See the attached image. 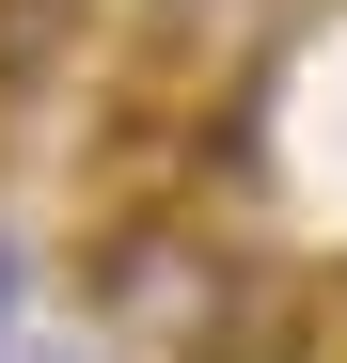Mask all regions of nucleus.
<instances>
[{
	"label": "nucleus",
	"instance_id": "obj_1",
	"mask_svg": "<svg viewBox=\"0 0 347 363\" xmlns=\"http://www.w3.org/2000/svg\"><path fill=\"white\" fill-rule=\"evenodd\" d=\"M253 300H268V253H237L190 190H127L79 237V316L127 363H237L253 347Z\"/></svg>",
	"mask_w": 347,
	"mask_h": 363
},
{
	"label": "nucleus",
	"instance_id": "obj_2",
	"mask_svg": "<svg viewBox=\"0 0 347 363\" xmlns=\"http://www.w3.org/2000/svg\"><path fill=\"white\" fill-rule=\"evenodd\" d=\"M16 300H32V253H16V237H0V332H16Z\"/></svg>",
	"mask_w": 347,
	"mask_h": 363
}]
</instances>
